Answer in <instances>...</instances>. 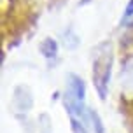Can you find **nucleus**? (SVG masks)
I'll use <instances>...</instances> for the list:
<instances>
[{"mask_svg":"<svg viewBox=\"0 0 133 133\" xmlns=\"http://www.w3.org/2000/svg\"><path fill=\"white\" fill-rule=\"evenodd\" d=\"M110 72H112V47L109 42H105L96 47V54L93 58V84L100 100L107 98Z\"/></svg>","mask_w":133,"mask_h":133,"instance_id":"f257e3e1","label":"nucleus"},{"mask_svg":"<svg viewBox=\"0 0 133 133\" xmlns=\"http://www.w3.org/2000/svg\"><path fill=\"white\" fill-rule=\"evenodd\" d=\"M63 103L68 116H75L88 121V109H86V84L75 74L66 75V89L63 96Z\"/></svg>","mask_w":133,"mask_h":133,"instance_id":"f03ea898","label":"nucleus"},{"mask_svg":"<svg viewBox=\"0 0 133 133\" xmlns=\"http://www.w3.org/2000/svg\"><path fill=\"white\" fill-rule=\"evenodd\" d=\"M39 49H40L42 56H44L47 61H54L58 58V42L54 39H51V37H47V39L42 40Z\"/></svg>","mask_w":133,"mask_h":133,"instance_id":"7ed1b4c3","label":"nucleus"},{"mask_svg":"<svg viewBox=\"0 0 133 133\" xmlns=\"http://www.w3.org/2000/svg\"><path fill=\"white\" fill-rule=\"evenodd\" d=\"M88 121L91 123V128H93L95 133H105V128H103V123L100 119V116L96 110H91L88 109Z\"/></svg>","mask_w":133,"mask_h":133,"instance_id":"20e7f679","label":"nucleus"},{"mask_svg":"<svg viewBox=\"0 0 133 133\" xmlns=\"http://www.w3.org/2000/svg\"><path fill=\"white\" fill-rule=\"evenodd\" d=\"M70 117V126H72V133H88L86 130V121L81 119V117H75V116H68Z\"/></svg>","mask_w":133,"mask_h":133,"instance_id":"39448f33","label":"nucleus"},{"mask_svg":"<svg viewBox=\"0 0 133 133\" xmlns=\"http://www.w3.org/2000/svg\"><path fill=\"white\" fill-rule=\"evenodd\" d=\"M130 18H133V0H130L126 4V9H124V16H123V19L128 21Z\"/></svg>","mask_w":133,"mask_h":133,"instance_id":"423d86ee","label":"nucleus"}]
</instances>
